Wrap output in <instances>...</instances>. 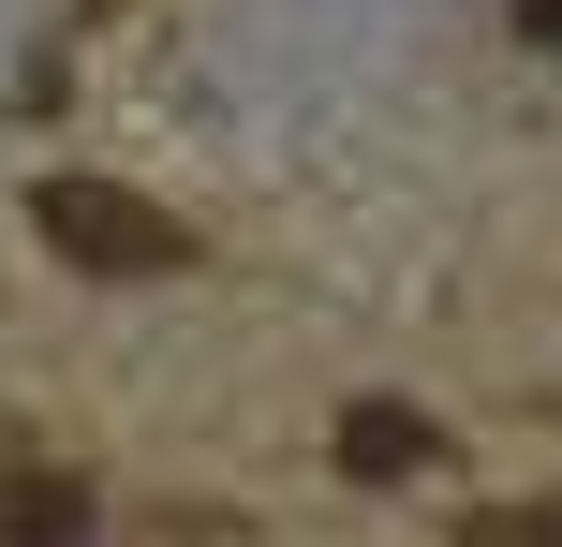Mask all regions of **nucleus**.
Instances as JSON below:
<instances>
[{
  "instance_id": "nucleus-1",
  "label": "nucleus",
  "mask_w": 562,
  "mask_h": 547,
  "mask_svg": "<svg viewBox=\"0 0 562 547\" xmlns=\"http://www.w3.org/2000/svg\"><path fill=\"white\" fill-rule=\"evenodd\" d=\"M30 223H45V252L89 266V282H164V266L193 252V237H178L148 193H119V178H45V193H30Z\"/></svg>"
},
{
  "instance_id": "nucleus-2",
  "label": "nucleus",
  "mask_w": 562,
  "mask_h": 547,
  "mask_svg": "<svg viewBox=\"0 0 562 547\" xmlns=\"http://www.w3.org/2000/svg\"><path fill=\"white\" fill-rule=\"evenodd\" d=\"M0 533H15V547H89V489L59 459H15V474H0Z\"/></svg>"
},
{
  "instance_id": "nucleus-3",
  "label": "nucleus",
  "mask_w": 562,
  "mask_h": 547,
  "mask_svg": "<svg viewBox=\"0 0 562 547\" xmlns=\"http://www.w3.org/2000/svg\"><path fill=\"white\" fill-rule=\"evenodd\" d=\"M429 459V414L415 400H356L340 414V474H415Z\"/></svg>"
},
{
  "instance_id": "nucleus-4",
  "label": "nucleus",
  "mask_w": 562,
  "mask_h": 547,
  "mask_svg": "<svg viewBox=\"0 0 562 547\" xmlns=\"http://www.w3.org/2000/svg\"><path fill=\"white\" fill-rule=\"evenodd\" d=\"M459 547H562L548 503H488V518H459Z\"/></svg>"
},
{
  "instance_id": "nucleus-5",
  "label": "nucleus",
  "mask_w": 562,
  "mask_h": 547,
  "mask_svg": "<svg viewBox=\"0 0 562 547\" xmlns=\"http://www.w3.org/2000/svg\"><path fill=\"white\" fill-rule=\"evenodd\" d=\"M533 30H548V45H562V0H533Z\"/></svg>"
}]
</instances>
